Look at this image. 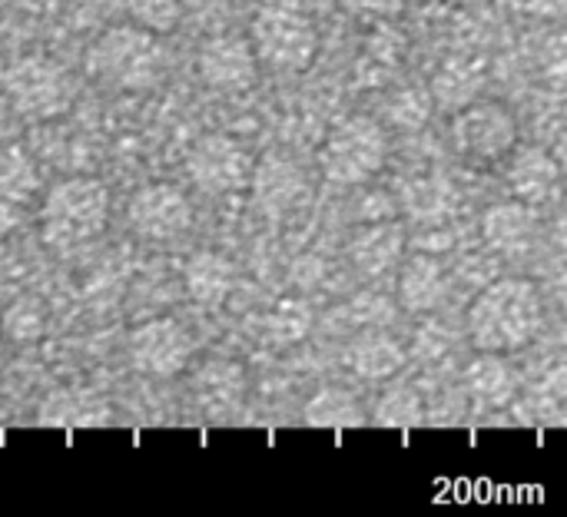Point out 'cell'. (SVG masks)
Wrapping results in <instances>:
<instances>
[{"label":"cell","instance_id":"cell-21","mask_svg":"<svg viewBox=\"0 0 567 517\" xmlns=\"http://www.w3.org/2000/svg\"><path fill=\"white\" fill-rule=\"evenodd\" d=\"M259 325H262L266 342H272V345H296L312 329V306L306 299H299V296H286L272 309H266Z\"/></svg>","mask_w":567,"mask_h":517},{"label":"cell","instance_id":"cell-29","mask_svg":"<svg viewBox=\"0 0 567 517\" xmlns=\"http://www.w3.org/2000/svg\"><path fill=\"white\" fill-rule=\"evenodd\" d=\"M502 3L528 20H558L567 10V0H502Z\"/></svg>","mask_w":567,"mask_h":517},{"label":"cell","instance_id":"cell-6","mask_svg":"<svg viewBox=\"0 0 567 517\" xmlns=\"http://www.w3.org/2000/svg\"><path fill=\"white\" fill-rule=\"evenodd\" d=\"M3 93L23 120H53L70 110L76 86L66 66L43 53H23L3 70Z\"/></svg>","mask_w":567,"mask_h":517},{"label":"cell","instance_id":"cell-7","mask_svg":"<svg viewBox=\"0 0 567 517\" xmlns=\"http://www.w3.org/2000/svg\"><path fill=\"white\" fill-rule=\"evenodd\" d=\"M452 143L468 163H502L518 146V120L502 100H468L452 120Z\"/></svg>","mask_w":567,"mask_h":517},{"label":"cell","instance_id":"cell-10","mask_svg":"<svg viewBox=\"0 0 567 517\" xmlns=\"http://www.w3.org/2000/svg\"><path fill=\"white\" fill-rule=\"evenodd\" d=\"M126 219H130L136 236L153 239V242H166V239L183 236L193 226V206L176 186L146 183L133 193V199L126 206Z\"/></svg>","mask_w":567,"mask_h":517},{"label":"cell","instance_id":"cell-22","mask_svg":"<svg viewBox=\"0 0 567 517\" xmlns=\"http://www.w3.org/2000/svg\"><path fill=\"white\" fill-rule=\"evenodd\" d=\"M40 189L37 163L17 143L0 146V203H30Z\"/></svg>","mask_w":567,"mask_h":517},{"label":"cell","instance_id":"cell-13","mask_svg":"<svg viewBox=\"0 0 567 517\" xmlns=\"http://www.w3.org/2000/svg\"><path fill=\"white\" fill-rule=\"evenodd\" d=\"M246 369L233 359H216L206 362L196 379H193V399L199 402V409L213 418L233 415L243 399H246Z\"/></svg>","mask_w":567,"mask_h":517},{"label":"cell","instance_id":"cell-14","mask_svg":"<svg viewBox=\"0 0 567 517\" xmlns=\"http://www.w3.org/2000/svg\"><path fill=\"white\" fill-rule=\"evenodd\" d=\"M449 292V276L442 262L429 252H412L399 269V302L405 312H432Z\"/></svg>","mask_w":567,"mask_h":517},{"label":"cell","instance_id":"cell-27","mask_svg":"<svg viewBox=\"0 0 567 517\" xmlns=\"http://www.w3.org/2000/svg\"><path fill=\"white\" fill-rule=\"evenodd\" d=\"M468 385L488 405H498L512 395V382H508V372L502 369L498 355H482L475 362V369L468 372Z\"/></svg>","mask_w":567,"mask_h":517},{"label":"cell","instance_id":"cell-3","mask_svg":"<svg viewBox=\"0 0 567 517\" xmlns=\"http://www.w3.org/2000/svg\"><path fill=\"white\" fill-rule=\"evenodd\" d=\"M90 80L116 90H146L166 70V50L156 33L136 23L106 27L83 56Z\"/></svg>","mask_w":567,"mask_h":517},{"label":"cell","instance_id":"cell-17","mask_svg":"<svg viewBox=\"0 0 567 517\" xmlns=\"http://www.w3.org/2000/svg\"><path fill=\"white\" fill-rule=\"evenodd\" d=\"M538 213L535 206L512 199V203H498L482 216V236L492 249L498 252H515L522 246H528L532 232H535Z\"/></svg>","mask_w":567,"mask_h":517},{"label":"cell","instance_id":"cell-5","mask_svg":"<svg viewBox=\"0 0 567 517\" xmlns=\"http://www.w3.org/2000/svg\"><path fill=\"white\" fill-rule=\"evenodd\" d=\"M322 179L336 186L369 183L385 163V130L365 113H349L326 133L316 153Z\"/></svg>","mask_w":567,"mask_h":517},{"label":"cell","instance_id":"cell-18","mask_svg":"<svg viewBox=\"0 0 567 517\" xmlns=\"http://www.w3.org/2000/svg\"><path fill=\"white\" fill-rule=\"evenodd\" d=\"M508 183L515 189V196L528 206H542L555 196L558 189V166L545 149H525L515 156Z\"/></svg>","mask_w":567,"mask_h":517},{"label":"cell","instance_id":"cell-8","mask_svg":"<svg viewBox=\"0 0 567 517\" xmlns=\"http://www.w3.org/2000/svg\"><path fill=\"white\" fill-rule=\"evenodd\" d=\"M196 355V339L183 322L173 316H159L133 329L130 335V359L140 372L156 375V379H173L179 375Z\"/></svg>","mask_w":567,"mask_h":517},{"label":"cell","instance_id":"cell-15","mask_svg":"<svg viewBox=\"0 0 567 517\" xmlns=\"http://www.w3.org/2000/svg\"><path fill=\"white\" fill-rule=\"evenodd\" d=\"M183 282H186V292L196 306H206V309H216L226 302V296L233 292V282H236V269L233 262L223 256V252H213V249H199L196 256H189L186 269H183Z\"/></svg>","mask_w":567,"mask_h":517},{"label":"cell","instance_id":"cell-20","mask_svg":"<svg viewBox=\"0 0 567 517\" xmlns=\"http://www.w3.org/2000/svg\"><path fill=\"white\" fill-rule=\"evenodd\" d=\"M485 80V63L482 60H472V56H449L439 73L432 76V100L435 103H445V106H462L468 100H475L478 86Z\"/></svg>","mask_w":567,"mask_h":517},{"label":"cell","instance_id":"cell-25","mask_svg":"<svg viewBox=\"0 0 567 517\" xmlns=\"http://www.w3.org/2000/svg\"><path fill=\"white\" fill-rule=\"evenodd\" d=\"M359 399L346 389H326L306 405V422L319 428H349L362 422Z\"/></svg>","mask_w":567,"mask_h":517},{"label":"cell","instance_id":"cell-19","mask_svg":"<svg viewBox=\"0 0 567 517\" xmlns=\"http://www.w3.org/2000/svg\"><path fill=\"white\" fill-rule=\"evenodd\" d=\"M405 365V349L402 342H395L392 335H362L352 349H349V369L365 379V382H385L392 375H399Z\"/></svg>","mask_w":567,"mask_h":517},{"label":"cell","instance_id":"cell-23","mask_svg":"<svg viewBox=\"0 0 567 517\" xmlns=\"http://www.w3.org/2000/svg\"><path fill=\"white\" fill-rule=\"evenodd\" d=\"M435 100L429 93V86L422 83H402L392 93H385L382 100V116L385 123L399 126V130H422L432 120Z\"/></svg>","mask_w":567,"mask_h":517},{"label":"cell","instance_id":"cell-31","mask_svg":"<svg viewBox=\"0 0 567 517\" xmlns=\"http://www.w3.org/2000/svg\"><path fill=\"white\" fill-rule=\"evenodd\" d=\"M13 3L27 13H53L63 0H13Z\"/></svg>","mask_w":567,"mask_h":517},{"label":"cell","instance_id":"cell-4","mask_svg":"<svg viewBox=\"0 0 567 517\" xmlns=\"http://www.w3.org/2000/svg\"><path fill=\"white\" fill-rule=\"evenodd\" d=\"M249 43L259 66L276 73H306L319 56V27L292 3H266L252 17Z\"/></svg>","mask_w":567,"mask_h":517},{"label":"cell","instance_id":"cell-24","mask_svg":"<svg viewBox=\"0 0 567 517\" xmlns=\"http://www.w3.org/2000/svg\"><path fill=\"white\" fill-rule=\"evenodd\" d=\"M47 332V306L37 296L13 299L0 316V339H10L17 345L37 342Z\"/></svg>","mask_w":567,"mask_h":517},{"label":"cell","instance_id":"cell-9","mask_svg":"<svg viewBox=\"0 0 567 517\" xmlns=\"http://www.w3.org/2000/svg\"><path fill=\"white\" fill-rule=\"evenodd\" d=\"M199 80L219 93H243L252 90L259 80V60L252 53L249 37L243 33H216L196 53Z\"/></svg>","mask_w":567,"mask_h":517},{"label":"cell","instance_id":"cell-30","mask_svg":"<svg viewBox=\"0 0 567 517\" xmlns=\"http://www.w3.org/2000/svg\"><path fill=\"white\" fill-rule=\"evenodd\" d=\"M349 13H365V17H395L402 13L405 0H339Z\"/></svg>","mask_w":567,"mask_h":517},{"label":"cell","instance_id":"cell-12","mask_svg":"<svg viewBox=\"0 0 567 517\" xmlns=\"http://www.w3.org/2000/svg\"><path fill=\"white\" fill-rule=\"evenodd\" d=\"M252 193H256V203L272 219H282L302 206L309 183H306L299 163H292L282 153H266L252 169Z\"/></svg>","mask_w":567,"mask_h":517},{"label":"cell","instance_id":"cell-1","mask_svg":"<svg viewBox=\"0 0 567 517\" xmlns=\"http://www.w3.org/2000/svg\"><path fill=\"white\" fill-rule=\"evenodd\" d=\"M545 322L542 292L532 279H498L468 309V335L482 355H508L535 342Z\"/></svg>","mask_w":567,"mask_h":517},{"label":"cell","instance_id":"cell-2","mask_svg":"<svg viewBox=\"0 0 567 517\" xmlns=\"http://www.w3.org/2000/svg\"><path fill=\"white\" fill-rule=\"evenodd\" d=\"M110 189L96 176H66L56 179L40 209V239L50 252L70 256L80 252L106 229Z\"/></svg>","mask_w":567,"mask_h":517},{"label":"cell","instance_id":"cell-28","mask_svg":"<svg viewBox=\"0 0 567 517\" xmlns=\"http://www.w3.org/2000/svg\"><path fill=\"white\" fill-rule=\"evenodd\" d=\"M405 206H409V213H412V216H419V219H432V216L445 206L442 186H439V183H432V179H425V183H412V186L405 189Z\"/></svg>","mask_w":567,"mask_h":517},{"label":"cell","instance_id":"cell-11","mask_svg":"<svg viewBox=\"0 0 567 517\" xmlns=\"http://www.w3.org/2000/svg\"><path fill=\"white\" fill-rule=\"evenodd\" d=\"M249 169L252 163L233 136L209 133L189 149V173L203 193H233L243 183H249Z\"/></svg>","mask_w":567,"mask_h":517},{"label":"cell","instance_id":"cell-16","mask_svg":"<svg viewBox=\"0 0 567 517\" xmlns=\"http://www.w3.org/2000/svg\"><path fill=\"white\" fill-rule=\"evenodd\" d=\"M405 249V229L392 219L385 223H372L365 226L352 242H349V256H352V266L365 276H382L389 272L399 256Z\"/></svg>","mask_w":567,"mask_h":517},{"label":"cell","instance_id":"cell-26","mask_svg":"<svg viewBox=\"0 0 567 517\" xmlns=\"http://www.w3.org/2000/svg\"><path fill=\"white\" fill-rule=\"evenodd\" d=\"M130 23L163 37L183 23V0H126Z\"/></svg>","mask_w":567,"mask_h":517}]
</instances>
